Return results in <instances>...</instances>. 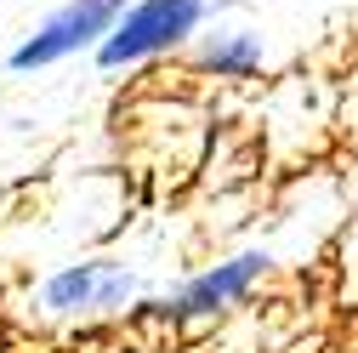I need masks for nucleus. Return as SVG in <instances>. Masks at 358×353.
Listing matches in <instances>:
<instances>
[{"instance_id": "obj_5", "label": "nucleus", "mask_w": 358, "mask_h": 353, "mask_svg": "<svg viewBox=\"0 0 358 353\" xmlns=\"http://www.w3.org/2000/svg\"><path fill=\"white\" fill-rule=\"evenodd\" d=\"M262 63H267V46L256 34H245V29H222V34L199 40V69H210L222 80H250Z\"/></svg>"}, {"instance_id": "obj_3", "label": "nucleus", "mask_w": 358, "mask_h": 353, "mask_svg": "<svg viewBox=\"0 0 358 353\" xmlns=\"http://www.w3.org/2000/svg\"><path fill=\"white\" fill-rule=\"evenodd\" d=\"M143 291V279L114 256H85L57 268L46 285H40V307L52 319H97V314H120V307Z\"/></svg>"}, {"instance_id": "obj_4", "label": "nucleus", "mask_w": 358, "mask_h": 353, "mask_svg": "<svg viewBox=\"0 0 358 353\" xmlns=\"http://www.w3.org/2000/svg\"><path fill=\"white\" fill-rule=\"evenodd\" d=\"M267 268H273V256H267V251H239L228 262H216V268L194 274L176 296H165L159 314L165 319H210V314H222V307H234Z\"/></svg>"}, {"instance_id": "obj_2", "label": "nucleus", "mask_w": 358, "mask_h": 353, "mask_svg": "<svg viewBox=\"0 0 358 353\" xmlns=\"http://www.w3.org/2000/svg\"><path fill=\"white\" fill-rule=\"evenodd\" d=\"M131 12V0H63V6L40 23L23 46H12L6 69L17 74H40L63 57H80V52H97L103 40L120 29V18Z\"/></svg>"}, {"instance_id": "obj_1", "label": "nucleus", "mask_w": 358, "mask_h": 353, "mask_svg": "<svg viewBox=\"0 0 358 353\" xmlns=\"http://www.w3.org/2000/svg\"><path fill=\"white\" fill-rule=\"evenodd\" d=\"M205 18H210V0H131L120 29L97 46V69H137L148 57H165L188 46Z\"/></svg>"}]
</instances>
